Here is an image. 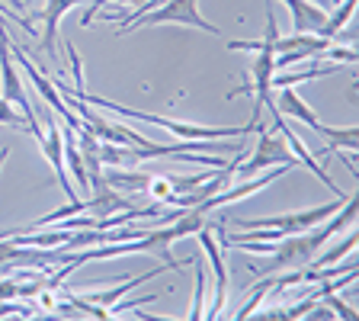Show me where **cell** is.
I'll list each match as a JSON object with an SVG mask.
<instances>
[{"label":"cell","instance_id":"obj_18","mask_svg":"<svg viewBox=\"0 0 359 321\" xmlns=\"http://www.w3.org/2000/svg\"><path fill=\"white\" fill-rule=\"evenodd\" d=\"M311 4H314V7H321V10H330L337 0H311Z\"/></svg>","mask_w":359,"mask_h":321},{"label":"cell","instance_id":"obj_5","mask_svg":"<svg viewBox=\"0 0 359 321\" xmlns=\"http://www.w3.org/2000/svg\"><path fill=\"white\" fill-rule=\"evenodd\" d=\"M0 71H4V90H0V97L13 103L16 110H22L26 116V129L36 135V142L42 138V126H39V116L36 110L29 106V93L22 87L20 74H16V61H13V52H10V36H7V26L0 22Z\"/></svg>","mask_w":359,"mask_h":321},{"label":"cell","instance_id":"obj_7","mask_svg":"<svg viewBox=\"0 0 359 321\" xmlns=\"http://www.w3.org/2000/svg\"><path fill=\"white\" fill-rule=\"evenodd\" d=\"M196 238H199L202 251H205V257H209L212 263V273H215V302H212V308L202 318H218L224 308V299H228V270H224V254H222V244L215 241V235H212V222L205 225V228H199L196 232Z\"/></svg>","mask_w":359,"mask_h":321},{"label":"cell","instance_id":"obj_1","mask_svg":"<svg viewBox=\"0 0 359 321\" xmlns=\"http://www.w3.org/2000/svg\"><path fill=\"white\" fill-rule=\"evenodd\" d=\"M263 4H266V36L254 39V42H241V39H231V42H228L231 52H250L254 55L250 81H247L244 87L231 90L228 100H234V97H241V93H250V90H254L257 103H254V112H250V122H257V126H260V112L266 110V106L276 112V103H273L269 93H273V74H276V48H273V42L279 39V32H276V16H273V0H263Z\"/></svg>","mask_w":359,"mask_h":321},{"label":"cell","instance_id":"obj_14","mask_svg":"<svg viewBox=\"0 0 359 321\" xmlns=\"http://www.w3.org/2000/svg\"><path fill=\"white\" fill-rule=\"evenodd\" d=\"M193 267H196V296H193V308H189V318L199 321L202 315H205L202 302H205V283H209V280H205V267H202V257H196Z\"/></svg>","mask_w":359,"mask_h":321},{"label":"cell","instance_id":"obj_6","mask_svg":"<svg viewBox=\"0 0 359 321\" xmlns=\"http://www.w3.org/2000/svg\"><path fill=\"white\" fill-rule=\"evenodd\" d=\"M77 4H90V0H45L42 13H32L29 20H42V36H39V52L48 55V61L55 65V71H65V65L58 61V52H55V39H58V22L67 10H74Z\"/></svg>","mask_w":359,"mask_h":321},{"label":"cell","instance_id":"obj_8","mask_svg":"<svg viewBox=\"0 0 359 321\" xmlns=\"http://www.w3.org/2000/svg\"><path fill=\"white\" fill-rule=\"evenodd\" d=\"M48 132H42L39 145H42V155L48 157V164L55 171V180L61 183V190L67 193V199H77L74 196V187H71V180H67V164H65V135H61V126L55 116H48Z\"/></svg>","mask_w":359,"mask_h":321},{"label":"cell","instance_id":"obj_12","mask_svg":"<svg viewBox=\"0 0 359 321\" xmlns=\"http://www.w3.org/2000/svg\"><path fill=\"white\" fill-rule=\"evenodd\" d=\"M356 4L359 0H337L334 7L327 10V20H324V26L318 30V36H324V39L334 42V39L344 32V26H350L353 13H356Z\"/></svg>","mask_w":359,"mask_h":321},{"label":"cell","instance_id":"obj_4","mask_svg":"<svg viewBox=\"0 0 359 321\" xmlns=\"http://www.w3.org/2000/svg\"><path fill=\"white\" fill-rule=\"evenodd\" d=\"M299 164V157L289 151V145H285L283 135H269L263 132V126L257 129V145L250 155H244L238 161V167H234V173L238 177H254V173L260 171H269V167H295Z\"/></svg>","mask_w":359,"mask_h":321},{"label":"cell","instance_id":"obj_10","mask_svg":"<svg viewBox=\"0 0 359 321\" xmlns=\"http://www.w3.org/2000/svg\"><path fill=\"white\" fill-rule=\"evenodd\" d=\"M273 116H289V119H299V122H305V126H311V129L321 126L318 112H314L311 106L295 93V87H279V100H276V112H273Z\"/></svg>","mask_w":359,"mask_h":321},{"label":"cell","instance_id":"obj_11","mask_svg":"<svg viewBox=\"0 0 359 321\" xmlns=\"http://www.w3.org/2000/svg\"><path fill=\"white\" fill-rule=\"evenodd\" d=\"M289 7V16H292V30L295 32H318L327 20V10L314 7L311 0H283Z\"/></svg>","mask_w":359,"mask_h":321},{"label":"cell","instance_id":"obj_9","mask_svg":"<svg viewBox=\"0 0 359 321\" xmlns=\"http://www.w3.org/2000/svg\"><path fill=\"white\" fill-rule=\"evenodd\" d=\"M276 132H279V135H283V138H285V145H289V151H292V155L299 157L302 164H305V167H308V171H311V173H314V177L321 180V183H324V187H327V190H330V193H334V196H337V199H346V193H344V190H340V187H337L334 180H330V173H324L321 161H318V157H314V155H311V151H308V145H305V142H302L299 135H295V132H292V129H289V126H285V122H283V116H276Z\"/></svg>","mask_w":359,"mask_h":321},{"label":"cell","instance_id":"obj_3","mask_svg":"<svg viewBox=\"0 0 359 321\" xmlns=\"http://www.w3.org/2000/svg\"><path fill=\"white\" fill-rule=\"evenodd\" d=\"M142 26H193V30L212 32V36H222V30H218L215 22L202 20L199 7H196V0H161L154 10H148V13L122 22L116 32H119V36H126V32H135V30H142Z\"/></svg>","mask_w":359,"mask_h":321},{"label":"cell","instance_id":"obj_15","mask_svg":"<svg viewBox=\"0 0 359 321\" xmlns=\"http://www.w3.org/2000/svg\"><path fill=\"white\" fill-rule=\"evenodd\" d=\"M321 302H327V308H334V315H337V318H346V321H353V318H356V308H353V306H346V302L344 299H337V296H334V292H324V296H321Z\"/></svg>","mask_w":359,"mask_h":321},{"label":"cell","instance_id":"obj_13","mask_svg":"<svg viewBox=\"0 0 359 321\" xmlns=\"http://www.w3.org/2000/svg\"><path fill=\"white\" fill-rule=\"evenodd\" d=\"M314 132L321 135L324 142L330 145L327 148V155L330 151H356V145H359V129L356 126H344V129H327V126H318Z\"/></svg>","mask_w":359,"mask_h":321},{"label":"cell","instance_id":"obj_17","mask_svg":"<svg viewBox=\"0 0 359 321\" xmlns=\"http://www.w3.org/2000/svg\"><path fill=\"white\" fill-rule=\"evenodd\" d=\"M20 299V280L10 277V280H0V302H13Z\"/></svg>","mask_w":359,"mask_h":321},{"label":"cell","instance_id":"obj_2","mask_svg":"<svg viewBox=\"0 0 359 321\" xmlns=\"http://www.w3.org/2000/svg\"><path fill=\"white\" fill-rule=\"evenodd\" d=\"M77 97L90 106H100V110H109V112H119L126 119H142V122H154V126L167 129L180 138V142H222V138H244V135L257 132V122H244V126H193V122H180V119H167V116H157V112H142V110H132V106H122V103H112L106 97H90L87 87H74Z\"/></svg>","mask_w":359,"mask_h":321},{"label":"cell","instance_id":"obj_16","mask_svg":"<svg viewBox=\"0 0 359 321\" xmlns=\"http://www.w3.org/2000/svg\"><path fill=\"white\" fill-rule=\"evenodd\" d=\"M0 122H4V126H10V129H20L22 126V116L16 112V106L7 103L4 97H0Z\"/></svg>","mask_w":359,"mask_h":321}]
</instances>
